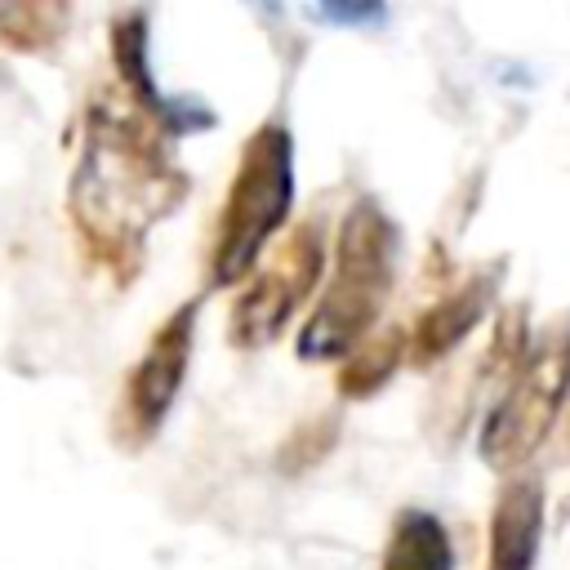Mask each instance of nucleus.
I'll return each instance as SVG.
<instances>
[{
  "mask_svg": "<svg viewBox=\"0 0 570 570\" xmlns=\"http://www.w3.org/2000/svg\"><path fill=\"white\" fill-rule=\"evenodd\" d=\"M183 196V174L165 160L160 134L151 129L138 102L89 107L85 156L71 178V218L80 240L125 272V258H138L142 232L165 218Z\"/></svg>",
  "mask_w": 570,
  "mask_h": 570,
  "instance_id": "1",
  "label": "nucleus"
},
{
  "mask_svg": "<svg viewBox=\"0 0 570 570\" xmlns=\"http://www.w3.org/2000/svg\"><path fill=\"white\" fill-rule=\"evenodd\" d=\"M392 245H396V232L374 200H361L347 209L338 227V272L321 294L312 321L298 330L303 361L347 356L365 338L392 285Z\"/></svg>",
  "mask_w": 570,
  "mask_h": 570,
  "instance_id": "2",
  "label": "nucleus"
},
{
  "mask_svg": "<svg viewBox=\"0 0 570 570\" xmlns=\"http://www.w3.org/2000/svg\"><path fill=\"white\" fill-rule=\"evenodd\" d=\"M289 200H294L289 134L281 125H263L245 142L232 191L223 200V218H218V236H214V254H209L214 285H236L249 272V263L258 258L267 236L285 223Z\"/></svg>",
  "mask_w": 570,
  "mask_h": 570,
  "instance_id": "3",
  "label": "nucleus"
},
{
  "mask_svg": "<svg viewBox=\"0 0 570 570\" xmlns=\"http://www.w3.org/2000/svg\"><path fill=\"white\" fill-rule=\"evenodd\" d=\"M566 392H570V330H557L525 352L508 392L494 401L481 428V459L503 472L521 468L548 436Z\"/></svg>",
  "mask_w": 570,
  "mask_h": 570,
  "instance_id": "4",
  "label": "nucleus"
},
{
  "mask_svg": "<svg viewBox=\"0 0 570 570\" xmlns=\"http://www.w3.org/2000/svg\"><path fill=\"white\" fill-rule=\"evenodd\" d=\"M325 263V232L321 223H298L289 240L276 249V258L249 281V289L232 307V343L236 347H263L281 334V325L298 312V303L321 281Z\"/></svg>",
  "mask_w": 570,
  "mask_h": 570,
  "instance_id": "5",
  "label": "nucleus"
},
{
  "mask_svg": "<svg viewBox=\"0 0 570 570\" xmlns=\"http://www.w3.org/2000/svg\"><path fill=\"white\" fill-rule=\"evenodd\" d=\"M191 330H196V303H183L147 343L142 361L134 365L125 396H120V436L129 445H142L156 436V428L165 423L183 374H187V356H191Z\"/></svg>",
  "mask_w": 570,
  "mask_h": 570,
  "instance_id": "6",
  "label": "nucleus"
},
{
  "mask_svg": "<svg viewBox=\"0 0 570 570\" xmlns=\"http://www.w3.org/2000/svg\"><path fill=\"white\" fill-rule=\"evenodd\" d=\"M543 530V490L530 476H512L490 512V570H534Z\"/></svg>",
  "mask_w": 570,
  "mask_h": 570,
  "instance_id": "7",
  "label": "nucleus"
},
{
  "mask_svg": "<svg viewBox=\"0 0 570 570\" xmlns=\"http://www.w3.org/2000/svg\"><path fill=\"white\" fill-rule=\"evenodd\" d=\"M485 307H490V276H472L468 285H459L454 294H445L441 303H432V307L419 316V325H414V334H410V356H414L419 365L441 361V356L481 321Z\"/></svg>",
  "mask_w": 570,
  "mask_h": 570,
  "instance_id": "8",
  "label": "nucleus"
},
{
  "mask_svg": "<svg viewBox=\"0 0 570 570\" xmlns=\"http://www.w3.org/2000/svg\"><path fill=\"white\" fill-rule=\"evenodd\" d=\"M383 570H454V548L432 512L405 508L387 534Z\"/></svg>",
  "mask_w": 570,
  "mask_h": 570,
  "instance_id": "9",
  "label": "nucleus"
},
{
  "mask_svg": "<svg viewBox=\"0 0 570 570\" xmlns=\"http://www.w3.org/2000/svg\"><path fill=\"white\" fill-rule=\"evenodd\" d=\"M62 27H67L62 4H27V0L0 4V45L9 49H22V53L49 49L62 36Z\"/></svg>",
  "mask_w": 570,
  "mask_h": 570,
  "instance_id": "10",
  "label": "nucleus"
},
{
  "mask_svg": "<svg viewBox=\"0 0 570 570\" xmlns=\"http://www.w3.org/2000/svg\"><path fill=\"white\" fill-rule=\"evenodd\" d=\"M396 356H401V334H379V338H370V343L338 370L343 396H370V392H379L383 379L396 370Z\"/></svg>",
  "mask_w": 570,
  "mask_h": 570,
  "instance_id": "11",
  "label": "nucleus"
},
{
  "mask_svg": "<svg viewBox=\"0 0 570 570\" xmlns=\"http://www.w3.org/2000/svg\"><path fill=\"white\" fill-rule=\"evenodd\" d=\"M321 18H338V22H361V18H379V9H316Z\"/></svg>",
  "mask_w": 570,
  "mask_h": 570,
  "instance_id": "12",
  "label": "nucleus"
}]
</instances>
